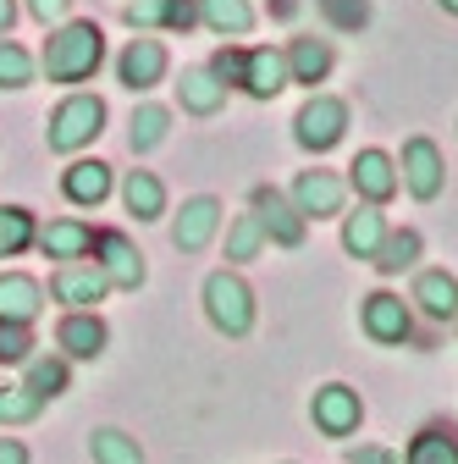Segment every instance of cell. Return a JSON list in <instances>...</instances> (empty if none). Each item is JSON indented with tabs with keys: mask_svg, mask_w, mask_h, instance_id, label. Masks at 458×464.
<instances>
[{
	"mask_svg": "<svg viewBox=\"0 0 458 464\" xmlns=\"http://www.w3.org/2000/svg\"><path fill=\"white\" fill-rule=\"evenodd\" d=\"M105 62V28L89 17H72L62 28H50L44 39V78L50 83H89Z\"/></svg>",
	"mask_w": 458,
	"mask_h": 464,
	"instance_id": "1",
	"label": "cell"
},
{
	"mask_svg": "<svg viewBox=\"0 0 458 464\" xmlns=\"http://www.w3.org/2000/svg\"><path fill=\"white\" fill-rule=\"evenodd\" d=\"M205 315L221 337H249L254 332V287L238 271H210L205 276Z\"/></svg>",
	"mask_w": 458,
	"mask_h": 464,
	"instance_id": "2",
	"label": "cell"
},
{
	"mask_svg": "<svg viewBox=\"0 0 458 464\" xmlns=\"http://www.w3.org/2000/svg\"><path fill=\"white\" fill-rule=\"evenodd\" d=\"M100 133H105V100L100 94H67L62 105L50 111V122H44V144L55 155H78Z\"/></svg>",
	"mask_w": 458,
	"mask_h": 464,
	"instance_id": "3",
	"label": "cell"
},
{
	"mask_svg": "<svg viewBox=\"0 0 458 464\" xmlns=\"http://www.w3.org/2000/svg\"><path fill=\"white\" fill-rule=\"evenodd\" d=\"M342 133H348V105H342L337 94H310L293 116V139L310 150V155H326L342 144Z\"/></svg>",
	"mask_w": 458,
	"mask_h": 464,
	"instance_id": "4",
	"label": "cell"
},
{
	"mask_svg": "<svg viewBox=\"0 0 458 464\" xmlns=\"http://www.w3.org/2000/svg\"><path fill=\"white\" fill-rule=\"evenodd\" d=\"M397 188H409L420 205H431L447 188V160H442V150L425 133L404 139V155H397Z\"/></svg>",
	"mask_w": 458,
	"mask_h": 464,
	"instance_id": "5",
	"label": "cell"
},
{
	"mask_svg": "<svg viewBox=\"0 0 458 464\" xmlns=\"http://www.w3.org/2000/svg\"><path fill=\"white\" fill-rule=\"evenodd\" d=\"M249 210L260 216L265 244H276V249H299V244L310 238V221L299 216V205L281 194V188H271V183H260V188L249 194Z\"/></svg>",
	"mask_w": 458,
	"mask_h": 464,
	"instance_id": "6",
	"label": "cell"
},
{
	"mask_svg": "<svg viewBox=\"0 0 458 464\" xmlns=\"http://www.w3.org/2000/svg\"><path fill=\"white\" fill-rule=\"evenodd\" d=\"M94 271L117 287V294H138L144 287V276H149V266H144V255L122 238V232H94Z\"/></svg>",
	"mask_w": 458,
	"mask_h": 464,
	"instance_id": "7",
	"label": "cell"
},
{
	"mask_svg": "<svg viewBox=\"0 0 458 464\" xmlns=\"http://www.w3.org/2000/svg\"><path fill=\"white\" fill-rule=\"evenodd\" d=\"M310 420H315V431H326V437H354L359 420H365V403H359V392H354L348 382H326V387H315V398H310Z\"/></svg>",
	"mask_w": 458,
	"mask_h": 464,
	"instance_id": "8",
	"label": "cell"
},
{
	"mask_svg": "<svg viewBox=\"0 0 458 464\" xmlns=\"http://www.w3.org/2000/svg\"><path fill=\"white\" fill-rule=\"evenodd\" d=\"M293 205H299V216L304 221H331V216H342V199H348V183L337 178V171H299L293 178V194H288Z\"/></svg>",
	"mask_w": 458,
	"mask_h": 464,
	"instance_id": "9",
	"label": "cell"
},
{
	"mask_svg": "<svg viewBox=\"0 0 458 464\" xmlns=\"http://www.w3.org/2000/svg\"><path fill=\"white\" fill-rule=\"evenodd\" d=\"M215 232H221V199L215 194H194V199H183L177 216H171V244H177L183 255L210 249Z\"/></svg>",
	"mask_w": 458,
	"mask_h": 464,
	"instance_id": "10",
	"label": "cell"
},
{
	"mask_svg": "<svg viewBox=\"0 0 458 464\" xmlns=\"http://www.w3.org/2000/svg\"><path fill=\"white\" fill-rule=\"evenodd\" d=\"M105 343H110V326L94 310H67L55 321V354L62 360H100Z\"/></svg>",
	"mask_w": 458,
	"mask_h": 464,
	"instance_id": "11",
	"label": "cell"
},
{
	"mask_svg": "<svg viewBox=\"0 0 458 464\" xmlns=\"http://www.w3.org/2000/svg\"><path fill=\"white\" fill-rule=\"evenodd\" d=\"M105 294H110V282L94 271V260H72V266L50 271V299L67 304V310H94Z\"/></svg>",
	"mask_w": 458,
	"mask_h": 464,
	"instance_id": "12",
	"label": "cell"
},
{
	"mask_svg": "<svg viewBox=\"0 0 458 464\" xmlns=\"http://www.w3.org/2000/svg\"><path fill=\"white\" fill-rule=\"evenodd\" d=\"M166 67H171V55H166V44L149 39V34L128 39V50L117 55V78H122V89H133V94L155 89V83L166 78Z\"/></svg>",
	"mask_w": 458,
	"mask_h": 464,
	"instance_id": "13",
	"label": "cell"
},
{
	"mask_svg": "<svg viewBox=\"0 0 458 464\" xmlns=\"http://www.w3.org/2000/svg\"><path fill=\"white\" fill-rule=\"evenodd\" d=\"M122 23L133 34H155V28H171V34H188L199 23V0H128L122 6Z\"/></svg>",
	"mask_w": 458,
	"mask_h": 464,
	"instance_id": "14",
	"label": "cell"
},
{
	"mask_svg": "<svg viewBox=\"0 0 458 464\" xmlns=\"http://www.w3.org/2000/svg\"><path fill=\"white\" fill-rule=\"evenodd\" d=\"M348 183H354V194H359L365 205L381 210V205L397 194V160H392L386 150H359L354 166H348Z\"/></svg>",
	"mask_w": 458,
	"mask_h": 464,
	"instance_id": "15",
	"label": "cell"
},
{
	"mask_svg": "<svg viewBox=\"0 0 458 464\" xmlns=\"http://www.w3.org/2000/svg\"><path fill=\"white\" fill-rule=\"evenodd\" d=\"M359 326H365L370 343H409L415 315H409V304L397 299V294H370L359 304Z\"/></svg>",
	"mask_w": 458,
	"mask_h": 464,
	"instance_id": "16",
	"label": "cell"
},
{
	"mask_svg": "<svg viewBox=\"0 0 458 464\" xmlns=\"http://www.w3.org/2000/svg\"><path fill=\"white\" fill-rule=\"evenodd\" d=\"M249 100H276L281 89H288V55H281L276 44H260L243 55V83H238Z\"/></svg>",
	"mask_w": 458,
	"mask_h": 464,
	"instance_id": "17",
	"label": "cell"
},
{
	"mask_svg": "<svg viewBox=\"0 0 458 464\" xmlns=\"http://www.w3.org/2000/svg\"><path fill=\"white\" fill-rule=\"evenodd\" d=\"M50 260H62V266H72V260H89V249H94V227L89 221H78V216H62V221H50V227H39V238H33Z\"/></svg>",
	"mask_w": 458,
	"mask_h": 464,
	"instance_id": "18",
	"label": "cell"
},
{
	"mask_svg": "<svg viewBox=\"0 0 458 464\" xmlns=\"http://www.w3.org/2000/svg\"><path fill=\"white\" fill-rule=\"evenodd\" d=\"M281 55H288V83H304V89L326 83V78H331V67H337V50H331L326 39H315V34L293 39Z\"/></svg>",
	"mask_w": 458,
	"mask_h": 464,
	"instance_id": "19",
	"label": "cell"
},
{
	"mask_svg": "<svg viewBox=\"0 0 458 464\" xmlns=\"http://www.w3.org/2000/svg\"><path fill=\"white\" fill-rule=\"evenodd\" d=\"M110 188H117V178H110V166H105V160H72V166L62 171V194H67L72 205H83V210L105 205Z\"/></svg>",
	"mask_w": 458,
	"mask_h": 464,
	"instance_id": "20",
	"label": "cell"
},
{
	"mask_svg": "<svg viewBox=\"0 0 458 464\" xmlns=\"http://www.w3.org/2000/svg\"><path fill=\"white\" fill-rule=\"evenodd\" d=\"M39 310H44V287H39L28 271H6V276H0V321L33 326Z\"/></svg>",
	"mask_w": 458,
	"mask_h": 464,
	"instance_id": "21",
	"label": "cell"
},
{
	"mask_svg": "<svg viewBox=\"0 0 458 464\" xmlns=\"http://www.w3.org/2000/svg\"><path fill=\"white\" fill-rule=\"evenodd\" d=\"M381 244H386V216L376 205H359L354 216H342V249L354 260H376Z\"/></svg>",
	"mask_w": 458,
	"mask_h": 464,
	"instance_id": "22",
	"label": "cell"
},
{
	"mask_svg": "<svg viewBox=\"0 0 458 464\" xmlns=\"http://www.w3.org/2000/svg\"><path fill=\"white\" fill-rule=\"evenodd\" d=\"M415 304L431 315V321H458V276L453 271H420L415 276Z\"/></svg>",
	"mask_w": 458,
	"mask_h": 464,
	"instance_id": "23",
	"label": "cell"
},
{
	"mask_svg": "<svg viewBox=\"0 0 458 464\" xmlns=\"http://www.w3.org/2000/svg\"><path fill=\"white\" fill-rule=\"evenodd\" d=\"M420 249H425V238H420L415 227H386V244L376 249L370 266H376L381 276H404V271L420 266Z\"/></svg>",
	"mask_w": 458,
	"mask_h": 464,
	"instance_id": "24",
	"label": "cell"
},
{
	"mask_svg": "<svg viewBox=\"0 0 458 464\" xmlns=\"http://www.w3.org/2000/svg\"><path fill=\"white\" fill-rule=\"evenodd\" d=\"M23 387H28L39 403L62 398V392L72 387V360H62V354H33V360L23 365Z\"/></svg>",
	"mask_w": 458,
	"mask_h": 464,
	"instance_id": "25",
	"label": "cell"
},
{
	"mask_svg": "<svg viewBox=\"0 0 458 464\" xmlns=\"http://www.w3.org/2000/svg\"><path fill=\"white\" fill-rule=\"evenodd\" d=\"M177 100H183L188 116H215V111L226 105V89L215 83L210 67H183V78H177Z\"/></svg>",
	"mask_w": 458,
	"mask_h": 464,
	"instance_id": "26",
	"label": "cell"
},
{
	"mask_svg": "<svg viewBox=\"0 0 458 464\" xmlns=\"http://www.w3.org/2000/svg\"><path fill=\"white\" fill-rule=\"evenodd\" d=\"M404 464H458V431L442 426V420L420 426L404 448Z\"/></svg>",
	"mask_w": 458,
	"mask_h": 464,
	"instance_id": "27",
	"label": "cell"
},
{
	"mask_svg": "<svg viewBox=\"0 0 458 464\" xmlns=\"http://www.w3.org/2000/svg\"><path fill=\"white\" fill-rule=\"evenodd\" d=\"M122 205H128V216H138V221H160V216H166V183L155 178V171H128Z\"/></svg>",
	"mask_w": 458,
	"mask_h": 464,
	"instance_id": "28",
	"label": "cell"
},
{
	"mask_svg": "<svg viewBox=\"0 0 458 464\" xmlns=\"http://www.w3.org/2000/svg\"><path fill=\"white\" fill-rule=\"evenodd\" d=\"M199 23L221 39H243L254 28V6L249 0H199Z\"/></svg>",
	"mask_w": 458,
	"mask_h": 464,
	"instance_id": "29",
	"label": "cell"
},
{
	"mask_svg": "<svg viewBox=\"0 0 458 464\" xmlns=\"http://www.w3.org/2000/svg\"><path fill=\"white\" fill-rule=\"evenodd\" d=\"M33 238H39V216L23 210V205H0V260L28 255Z\"/></svg>",
	"mask_w": 458,
	"mask_h": 464,
	"instance_id": "30",
	"label": "cell"
},
{
	"mask_svg": "<svg viewBox=\"0 0 458 464\" xmlns=\"http://www.w3.org/2000/svg\"><path fill=\"white\" fill-rule=\"evenodd\" d=\"M89 459L94 464H144V448L122 426H94L89 431Z\"/></svg>",
	"mask_w": 458,
	"mask_h": 464,
	"instance_id": "31",
	"label": "cell"
},
{
	"mask_svg": "<svg viewBox=\"0 0 458 464\" xmlns=\"http://www.w3.org/2000/svg\"><path fill=\"white\" fill-rule=\"evenodd\" d=\"M166 133H171V111L144 100V105L133 111V122H128V144H133V155H149V150H160V144H166Z\"/></svg>",
	"mask_w": 458,
	"mask_h": 464,
	"instance_id": "32",
	"label": "cell"
},
{
	"mask_svg": "<svg viewBox=\"0 0 458 464\" xmlns=\"http://www.w3.org/2000/svg\"><path fill=\"white\" fill-rule=\"evenodd\" d=\"M260 249H265V227H260L254 210H243V216L226 221V260H233V266H249Z\"/></svg>",
	"mask_w": 458,
	"mask_h": 464,
	"instance_id": "33",
	"label": "cell"
},
{
	"mask_svg": "<svg viewBox=\"0 0 458 464\" xmlns=\"http://www.w3.org/2000/svg\"><path fill=\"white\" fill-rule=\"evenodd\" d=\"M39 410H44V403H39L23 382H17V387H12V382H0V426H33Z\"/></svg>",
	"mask_w": 458,
	"mask_h": 464,
	"instance_id": "34",
	"label": "cell"
},
{
	"mask_svg": "<svg viewBox=\"0 0 458 464\" xmlns=\"http://www.w3.org/2000/svg\"><path fill=\"white\" fill-rule=\"evenodd\" d=\"M33 83V55L17 39H0V89H28Z\"/></svg>",
	"mask_w": 458,
	"mask_h": 464,
	"instance_id": "35",
	"label": "cell"
},
{
	"mask_svg": "<svg viewBox=\"0 0 458 464\" xmlns=\"http://www.w3.org/2000/svg\"><path fill=\"white\" fill-rule=\"evenodd\" d=\"M315 6H320L326 23L342 28V34H359V28L370 23V0H315Z\"/></svg>",
	"mask_w": 458,
	"mask_h": 464,
	"instance_id": "36",
	"label": "cell"
},
{
	"mask_svg": "<svg viewBox=\"0 0 458 464\" xmlns=\"http://www.w3.org/2000/svg\"><path fill=\"white\" fill-rule=\"evenodd\" d=\"M33 360V326L0 321V365H28Z\"/></svg>",
	"mask_w": 458,
	"mask_h": 464,
	"instance_id": "37",
	"label": "cell"
},
{
	"mask_svg": "<svg viewBox=\"0 0 458 464\" xmlns=\"http://www.w3.org/2000/svg\"><path fill=\"white\" fill-rule=\"evenodd\" d=\"M243 55H249V50L226 44V50H215V55H210L205 67L215 72V83H221V89H238V83H243Z\"/></svg>",
	"mask_w": 458,
	"mask_h": 464,
	"instance_id": "38",
	"label": "cell"
},
{
	"mask_svg": "<svg viewBox=\"0 0 458 464\" xmlns=\"http://www.w3.org/2000/svg\"><path fill=\"white\" fill-rule=\"evenodd\" d=\"M28 12H33L44 28H62V23H67V12H72V0H28Z\"/></svg>",
	"mask_w": 458,
	"mask_h": 464,
	"instance_id": "39",
	"label": "cell"
},
{
	"mask_svg": "<svg viewBox=\"0 0 458 464\" xmlns=\"http://www.w3.org/2000/svg\"><path fill=\"white\" fill-rule=\"evenodd\" d=\"M348 464H404L392 448H376V442H359V448H348Z\"/></svg>",
	"mask_w": 458,
	"mask_h": 464,
	"instance_id": "40",
	"label": "cell"
},
{
	"mask_svg": "<svg viewBox=\"0 0 458 464\" xmlns=\"http://www.w3.org/2000/svg\"><path fill=\"white\" fill-rule=\"evenodd\" d=\"M0 464H28V448L17 437H0Z\"/></svg>",
	"mask_w": 458,
	"mask_h": 464,
	"instance_id": "41",
	"label": "cell"
},
{
	"mask_svg": "<svg viewBox=\"0 0 458 464\" xmlns=\"http://www.w3.org/2000/svg\"><path fill=\"white\" fill-rule=\"evenodd\" d=\"M17 28V0H0V39H12Z\"/></svg>",
	"mask_w": 458,
	"mask_h": 464,
	"instance_id": "42",
	"label": "cell"
},
{
	"mask_svg": "<svg viewBox=\"0 0 458 464\" xmlns=\"http://www.w3.org/2000/svg\"><path fill=\"white\" fill-rule=\"evenodd\" d=\"M436 6H442V12H453V17H458V0H436Z\"/></svg>",
	"mask_w": 458,
	"mask_h": 464,
	"instance_id": "43",
	"label": "cell"
}]
</instances>
